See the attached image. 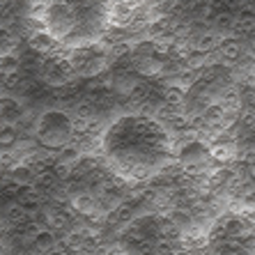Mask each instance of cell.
<instances>
[{
	"label": "cell",
	"instance_id": "obj_6",
	"mask_svg": "<svg viewBox=\"0 0 255 255\" xmlns=\"http://www.w3.org/2000/svg\"><path fill=\"white\" fill-rule=\"evenodd\" d=\"M14 42L16 39L12 37V30L7 28V25H0V58L9 53H16L14 51Z\"/></svg>",
	"mask_w": 255,
	"mask_h": 255
},
{
	"label": "cell",
	"instance_id": "obj_5",
	"mask_svg": "<svg viewBox=\"0 0 255 255\" xmlns=\"http://www.w3.org/2000/svg\"><path fill=\"white\" fill-rule=\"evenodd\" d=\"M108 69V58L106 55H92V58L85 62L81 69L76 71V76L78 78H97L101 74V71H106Z\"/></svg>",
	"mask_w": 255,
	"mask_h": 255
},
{
	"label": "cell",
	"instance_id": "obj_4",
	"mask_svg": "<svg viewBox=\"0 0 255 255\" xmlns=\"http://www.w3.org/2000/svg\"><path fill=\"white\" fill-rule=\"evenodd\" d=\"M221 39H223V35L221 32H216V30H205V32H200V35L191 42V48L193 51H198V53H214V51H219L221 46Z\"/></svg>",
	"mask_w": 255,
	"mask_h": 255
},
{
	"label": "cell",
	"instance_id": "obj_3",
	"mask_svg": "<svg viewBox=\"0 0 255 255\" xmlns=\"http://www.w3.org/2000/svg\"><path fill=\"white\" fill-rule=\"evenodd\" d=\"M166 67H168L166 60L156 58V55H147V58H136L133 60V69H136V74H140V76H145V78L161 76V74L166 71Z\"/></svg>",
	"mask_w": 255,
	"mask_h": 255
},
{
	"label": "cell",
	"instance_id": "obj_2",
	"mask_svg": "<svg viewBox=\"0 0 255 255\" xmlns=\"http://www.w3.org/2000/svg\"><path fill=\"white\" fill-rule=\"evenodd\" d=\"M136 18V7L129 0H115L113 9H111V21L115 28H129Z\"/></svg>",
	"mask_w": 255,
	"mask_h": 255
},
{
	"label": "cell",
	"instance_id": "obj_7",
	"mask_svg": "<svg viewBox=\"0 0 255 255\" xmlns=\"http://www.w3.org/2000/svg\"><path fill=\"white\" fill-rule=\"evenodd\" d=\"M16 145H18L16 127H2L0 125V147H16Z\"/></svg>",
	"mask_w": 255,
	"mask_h": 255
},
{
	"label": "cell",
	"instance_id": "obj_1",
	"mask_svg": "<svg viewBox=\"0 0 255 255\" xmlns=\"http://www.w3.org/2000/svg\"><path fill=\"white\" fill-rule=\"evenodd\" d=\"M28 46L35 51V53H58V39L51 30H32L28 35Z\"/></svg>",
	"mask_w": 255,
	"mask_h": 255
}]
</instances>
